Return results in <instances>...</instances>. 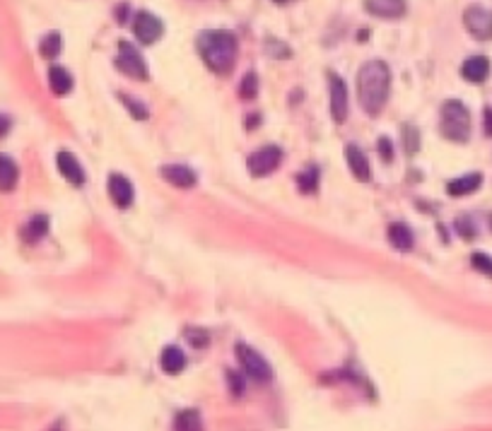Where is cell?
Returning a JSON list of instances; mask_svg holds the SVG:
<instances>
[{
	"mask_svg": "<svg viewBox=\"0 0 492 431\" xmlns=\"http://www.w3.org/2000/svg\"><path fill=\"white\" fill-rule=\"evenodd\" d=\"M188 338H191V342L195 347L207 345V333H203V331H191V333H188Z\"/></svg>",
	"mask_w": 492,
	"mask_h": 431,
	"instance_id": "obj_30",
	"label": "cell"
},
{
	"mask_svg": "<svg viewBox=\"0 0 492 431\" xmlns=\"http://www.w3.org/2000/svg\"><path fill=\"white\" fill-rule=\"evenodd\" d=\"M319 169L317 167H309L304 171H299L297 174V188L302 193H307V195H312V193H317V188H319Z\"/></svg>",
	"mask_w": 492,
	"mask_h": 431,
	"instance_id": "obj_23",
	"label": "cell"
},
{
	"mask_svg": "<svg viewBox=\"0 0 492 431\" xmlns=\"http://www.w3.org/2000/svg\"><path fill=\"white\" fill-rule=\"evenodd\" d=\"M162 176L167 179L172 186L176 188H193L198 176H195L193 169L181 167V164H172V167H162Z\"/></svg>",
	"mask_w": 492,
	"mask_h": 431,
	"instance_id": "obj_14",
	"label": "cell"
},
{
	"mask_svg": "<svg viewBox=\"0 0 492 431\" xmlns=\"http://www.w3.org/2000/svg\"><path fill=\"white\" fill-rule=\"evenodd\" d=\"M48 85H51V92L53 94H58V97H66V94L73 90V78H71V73H68L66 68L53 66L51 71H48Z\"/></svg>",
	"mask_w": 492,
	"mask_h": 431,
	"instance_id": "obj_20",
	"label": "cell"
},
{
	"mask_svg": "<svg viewBox=\"0 0 492 431\" xmlns=\"http://www.w3.org/2000/svg\"><path fill=\"white\" fill-rule=\"evenodd\" d=\"M458 232L463 234V239H473V227H471V222L468 219H458Z\"/></svg>",
	"mask_w": 492,
	"mask_h": 431,
	"instance_id": "obj_31",
	"label": "cell"
},
{
	"mask_svg": "<svg viewBox=\"0 0 492 431\" xmlns=\"http://www.w3.org/2000/svg\"><path fill=\"white\" fill-rule=\"evenodd\" d=\"M198 53L212 73H230L237 61V36L225 29H207L198 36Z\"/></svg>",
	"mask_w": 492,
	"mask_h": 431,
	"instance_id": "obj_2",
	"label": "cell"
},
{
	"mask_svg": "<svg viewBox=\"0 0 492 431\" xmlns=\"http://www.w3.org/2000/svg\"><path fill=\"white\" fill-rule=\"evenodd\" d=\"M379 155L384 162H391L394 160V147H391V140L389 137H379Z\"/></svg>",
	"mask_w": 492,
	"mask_h": 431,
	"instance_id": "obj_29",
	"label": "cell"
},
{
	"mask_svg": "<svg viewBox=\"0 0 492 431\" xmlns=\"http://www.w3.org/2000/svg\"><path fill=\"white\" fill-rule=\"evenodd\" d=\"M488 73H490V61L485 56H471L461 68V75L468 82H473V85H481L488 78Z\"/></svg>",
	"mask_w": 492,
	"mask_h": 431,
	"instance_id": "obj_15",
	"label": "cell"
},
{
	"mask_svg": "<svg viewBox=\"0 0 492 431\" xmlns=\"http://www.w3.org/2000/svg\"><path fill=\"white\" fill-rule=\"evenodd\" d=\"M10 118L8 116H3V113H0V137H5L10 133Z\"/></svg>",
	"mask_w": 492,
	"mask_h": 431,
	"instance_id": "obj_32",
	"label": "cell"
},
{
	"mask_svg": "<svg viewBox=\"0 0 492 431\" xmlns=\"http://www.w3.org/2000/svg\"><path fill=\"white\" fill-rule=\"evenodd\" d=\"M116 68L128 78L135 80H148V66H145V58L140 56L133 43L128 41H118V56H116Z\"/></svg>",
	"mask_w": 492,
	"mask_h": 431,
	"instance_id": "obj_4",
	"label": "cell"
},
{
	"mask_svg": "<svg viewBox=\"0 0 492 431\" xmlns=\"http://www.w3.org/2000/svg\"><path fill=\"white\" fill-rule=\"evenodd\" d=\"M46 232H48V217L46 214H34V217L24 224L22 237L27 244H36V241H41L43 237H46Z\"/></svg>",
	"mask_w": 492,
	"mask_h": 431,
	"instance_id": "obj_21",
	"label": "cell"
},
{
	"mask_svg": "<svg viewBox=\"0 0 492 431\" xmlns=\"http://www.w3.org/2000/svg\"><path fill=\"white\" fill-rule=\"evenodd\" d=\"M483 183V176L481 174H466V176H458V179H453L449 186H446V191L453 198H461V195H468L473 191H478Z\"/></svg>",
	"mask_w": 492,
	"mask_h": 431,
	"instance_id": "obj_16",
	"label": "cell"
},
{
	"mask_svg": "<svg viewBox=\"0 0 492 431\" xmlns=\"http://www.w3.org/2000/svg\"><path fill=\"white\" fill-rule=\"evenodd\" d=\"M17 179H20V169H17V164L12 162L8 155H0V191L10 193L12 188L17 186Z\"/></svg>",
	"mask_w": 492,
	"mask_h": 431,
	"instance_id": "obj_18",
	"label": "cell"
},
{
	"mask_svg": "<svg viewBox=\"0 0 492 431\" xmlns=\"http://www.w3.org/2000/svg\"><path fill=\"white\" fill-rule=\"evenodd\" d=\"M39 53L46 61H53L56 56L61 53V34H58V31H51V34L43 36L41 43H39Z\"/></svg>",
	"mask_w": 492,
	"mask_h": 431,
	"instance_id": "obj_24",
	"label": "cell"
},
{
	"mask_svg": "<svg viewBox=\"0 0 492 431\" xmlns=\"http://www.w3.org/2000/svg\"><path fill=\"white\" fill-rule=\"evenodd\" d=\"M403 137H406V152L408 155H415L420 147V133L413 128V125H406L403 128Z\"/></svg>",
	"mask_w": 492,
	"mask_h": 431,
	"instance_id": "obj_27",
	"label": "cell"
},
{
	"mask_svg": "<svg viewBox=\"0 0 492 431\" xmlns=\"http://www.w3.org/2000/svg\"><path fill=\"white\" fill-rule=\"evenodd\" d=\"M345 157H348V167H350L352 176H355L357 181H369L371 179L369 160H367V155H364V152L357 147V145H348V150H345Z\"/></svg>",
	"mask_w": 492,
	"mask_h": 431,
	"instance_id": "obj_13",
	"label": "cell"
},
{
	"mask_svg": "<svg viewBox=\"0 0 492 431\" xmlns=\"http://www.w3.org/2000/svg\"><path fill=\"white\" fill-rule=\"evenodd\" d=\"M364 10L381 20H399L406 15V0H364Z\"/></svg>",
	"mask_w": 492,
	"mask_h": 431,
	"instance_id": "obj_10",
	"label": "cell"
},
{
	"mask_svg": "<svg viewBox=\"0 0 492 431\" xmlns=\"http://www.w3.org/2000/svg\"><path fill=\"white\" fill-rule=\"evenodd\" d=\"M439 130L446 140L451 142H466L471 135V113L461 104V101L451 99L441 106V120H439Z\"/></svg>",
	"mask_w": 492,
	"mask_h": 431,
	"instance_id": "obj_3",
	"label": "cell"
},
{
	"mask_svg": "<svg viewBox=\"0 0 492 431\" xmlns=\"http://www.w3.org/2000/svg\"><path fill=\"white\" fill-rule=\"evenodd\" d=\"M239 94H242V99H246V101L256 99V94H258V78H256V73H246L244 75L242 85H239Z\"/></svg>",
	"mask_w": 492,
	"mask_h": 431,
	"instance_id": "obj_25",
	"label": "cell"
},
{
	"mask_svg": "<svg viewBox=\"0 0 492 431\" xmlns=\"http://www.w3.org/2000/svg\"><path fill=\"white\" fill-rule=\"evenodd\" d=\"M56 164H58V171L63 174V179L71 181L73 186H82V183H85V171H82L80 162L75 160L71 152H58V155H56Z\"/></svg>",
	"mask_w": 492,
	"mask_h": 431,
	"instance_id": "obj_12",
	"label": "cell"
},
{
	"mask_svg": "<svg viewBox=\"0 0 492 431\" xmlns=\"http://www.w3.org/2000/svg\"><path fill=\"white\" fill-rule=\"evenodd\" d=\"M282 162V150L275 145H266L258 152L249 157V171L251 176H268L270 171H275Z\"/></svg>",
	"mask_w": 492,
	"mask_h": 431,
	"instance_id": "obj_7",
	"label": "cell"
},
{
	"mask_svg": "<svg viewBox=\"0 0 492 431\" xmlns=\"http://www.w3.org/2000/svg\"><path fill=\"white\" fill-rule=\"evenodd\" d=\"M331 78V113L336 123H343L348 118V87L338 75H328Z\"/></svg>",
	"mask_w": 492,
	"mask_h": 431,
	"instance_id": "obj_9",
	"label": "cell"
},
{
	"mask_svg": "<svg viewBox=\"0 0 492 431\" xmlns=\"http://www.w3.org/2000/svg\"><path fill=\"white\" fill-rule=\"evenodd\" d=\"M160 364H162V371L164 373H172V376H176V373L184 371L186 366V354L179 350V347H164L162 357H160Z\"/></svg>",
	"mask_w": 492,
	"mask_h": 431,
	"instance_id": "obj_17",
	"label": "cell"
},
{
	"mask_svg": "<svg viewBox=\"0 0 492 431\" xmlns=\"http://www.w3.org/2000/svg\"><path fill=\"white\" fill-rule=\"evenodd\" d=\"M275 3H280V5H285V3H289V0H275Z\"/></svg>",
	"mask_w": 492,
	"mask_h": 431,
	"instance_id": "obj_35",
	"label": "cell"
},
{
	"mask_svg": "<svg viewBox=\"0 0 492 431\" xmlns=\"http://www.w3.org/2000/svg\"><path fill=\"white\" fill-rule=\"evenodd\" d=\"M391 92V71L384 61H369L357 73V97L359 106L369 116H379L386 106Z\"/></svg>",
	"mask_w": 492,
	"mask_h": 431,
	"instance_id": "obj_1",
	"label": "cell"
},
{
	"mask_svg": "<svg viewBox=\"0 0 492 431\" xmlns=\"http://www.w3.org/2000/svg\"><path fill=\"white\" fill-rule=\"evenodd\" d=\"M237 359H239V364H242V369L249 373L251 378H256V381H270V376H273L268 361L256 350H251V347L237 345Z\"/></svg>",
	"mask_w": 492,
	"mask_h": 431,
	"instance_id": "obj_5",
	"label": "cell"
},
{
	"mask_svg": "<svg viewBox=\"0 0 492 431\" xmlns=\"http://www.w3.org/2000/svg\"><path fill=\"white\" fill-rule=\"evenodd\" d=\"M106 188H109L111 200L116 202L118 207H130V205H133V186H130V181L125 179V176L111 174Z\"/></svg>",
	"mask_w": 492,
	"mask_h": 431,
	"instance_id": "obj_11",
	"label": "cell"
},
{
	"mask_svg": "<svg viewBox=\"0 0 492 431\" xmlns=\"http://www.w3.org/2000/svg\"><path fill=\"white\" fill-rule=\"evenodd\" d=\"M246 125H249V128H256V125H258V116H251L249 123H246Z\"/></svg>",
	"mask_w": 492,
	"mask_h": 431,
	"instance_id": "obj_34",
	"label": "cell"
},
{
	"mask_svg": "<svg viewBox=\"0 0 492 431\" xmlns=\"http://www.w3.org/2000/svg\"><path fill=\"white\" fill-rule=\"evenodd\" d=\"M485 133L492 137V106L490 109H485Z\"/></svg>",
	"mask_w": 492,
	"mask_h": 431,
	"instance_id": "obj_33",
	"label": "cell"
},
{
	"mask_svg": "<svg viewBox=\"0 0 492 431\" xmlns=\"http://www.w3.org/2000/svg\"><path fill=\"white\" fill-rule=\"evenodd\" d=\"M389 241L396 251H410L413 249V232L408 229V224L403 222H394L389 227Z\"/></svg>",
	"mask_w": 492,
	"mask_h": 431,
	"instance_id": "obj_19",
	"label": "cell"
},
{
	"mask_svg": "<svg viewBox=\"0 0 492 431\" xmlns=\"http://www.w3.org/2000/svg\"><path fill=\"white\" fill-rule=\"evenodd\" d=\"M174 431H203V422H200L198 410H184L176 415Z\"/></svg>",
	"mask_w": 492,
	"mask_h": 431,
	"instance_id": "obj_22",
	"label": "cell"
},
{
	"mask_svg": "<svg viewBox=\"0 0 492 431\" xmlns=\"http://www.w3.org/2000/svg\"><path fill=\"white\" fill-rule=\"evenodd\" d=\"M133 31L138 36V41L143 43H155L162 39L164 34V24L160 17H155L153 12H138L135 20H133Z\"/></svg>",
	"mask_w": 492,
	"mask_h": 431,
	"instance_id": "obj_8",
	"label": "cell"
},
{
	"mask_svg": "<svg viewBox=\"0 0 492 431\" xmlns=\"http://www.w3.org/2000/svg\"><path fill=\"white\" fill-rule=\"evenodd\" d=\"M118 99L123 101L125 109H128L130 113H133V118H138V120H145V118H148V109H145V106H143L138 99L128 97V94H118Z\"/></svg>",
	"mask_w": 492,
	"mask_h": 431,
	"instance_id": "obj_26",
	"label": "cell"
},
{
	"mask_svg": "<svg viewBox=\"0 0 492 431\" xmlns=\"http://www.w3.org/2000/svg\"><path fill=\"white\" fill-rule=\"evenodd\" d=\"M471 263H473V268L481 270L483 275L492 277V258H490V256H485V253H473V256H471Z\"/></svg>",
	"mask_w": 492,
	"mask_h": 431,
	"instance_id": "obj_28",
	"label": "cell"
},
{
	"mask_svg": "<svg viewBox=\"0 0 492 431\" xmlns=\"http://www.w3.org/2000/svg\"><path fill=\"white\" fill-rule=\"evenodd\" d=\"M463 24L468 29V34L478 41H488L492 39V12L485 8H478L473 5L463 12Z\"/></svg>",
	"mask_w": 492,
	"mask_h": 431,
	"instance_id": "obj_6",
	"label": "cell"
}]
</instances>
